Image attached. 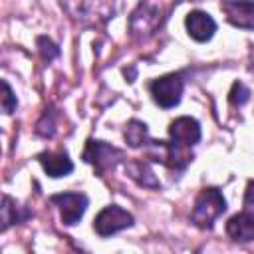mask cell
I'll use <instances>...</instances> for the list:
<instances>
[{
  "label": "cell",
  "mask_w": 254,
  "mask_h": 254,
  "mask_svg": "<svg viewBox=\"0 0 254 254\" xmlns=\"http://www.w3.org/2000/svg\"><path fill=\"white\" fill-rule=\"evenodd\" d=\"M226 210V200L222 192L214 187L202 189L194 198V206L190 210V220L198 228H212L216 218Z\"/></svg>",
  "instance_id": "1"
},
{
  "label": "cell",
  "mask_w": 254,
  "mask_h": 254,
  "mask_svg": "<svg viewBox=\"0 0 254 254\" xmlns=\"http://www.w3.org/2000/svg\"><path fill=\"white\" fill-rule=\"evenodd\" d=\"M83 161L93 165V169L97 173H107V171L115 169L119 163H123L125 155L121 149H117L105 141L89 139L85 143V149H83Z\"/></svg>",
  "instance_id": "2"
},
{
  "label": "cell",
  "mask_w": 254,
  "mask_h": 254,
  "mask_svg": "<svg viewBox=\"0 0 254 254\" xmlns=\"http://www.w3.org/2000/svg\"><path fill=\"white\" fill-rule=\"evenodd\" d=\"M149 91H151L153 101L159 107L171 109V107L179 105V101L183 97V91H185V81L179 73H167V75H161V77L153 79L151 85H149Z\"/></svg>",
  "instance_id": "3"
},
{
  "label": "cell",
  "mask_w": 254,
  "mask_h": 254,
  "mask_svg": "<svg viewBox=\"0 0 254 254\" xmlns=\"http://www.w3.org/2000/svg\"><path fill=\"white\" fill-rule=\"evenodd\" d=\"M133 222H135V218L131 212H127L125 208H121L117 204H109L103 210H99V214L93 218V230L105 238V236H111L125 228H131Z\"/></svg>",
  "instance_id": "4"
},
{
  "label": "cell",
  "mask_w": 254,
  "mask_h": 254,
  "mask_svg": "<svg viewBox=\"0 0 254 254\" xmlns=\"http://www.w3.org/2000/svg\"><path fill=\"white\" fill-rule=\"evenodd\" d=\"M50 200L60 208L62 222L65 226L77 224L89 204V198L83 192H60V194H54Z\"/></svg>",
  "instance_id": "5"
},
{
  "label": "cell",
  "mask_w": 254,
  "mask_h": 254,
  "mask_svg": "<svg viewBox=\"0 0 254 254\" xmlns=\"http://www.w3.org/2000/svg\"><path fill=\"white\" fill-rule=\"evenodd\" d=\"M169 137L175 145L190 149L200 141V123L194 117H187V115L177 117L169 125Z\"/></svg>",
  "instance_id": "6"
},
{
  "label": "cell",
  "mask_w": 254,
  "mask_h": 254,
  "mask_svg": "<svg viewBox=\"0 0 254 254\" xmlns=\"http://www.w3.org/2000/svg\"><path fill=\"white\" fill-rule=\"evenodd\" d=\"M185 28H187V34L194 40V42H208L214 32H216V22L212 20L210 14L202 12V10H192L187 14L185 18Z\"/></svg>",
  "instance_id": "7"
},
{
  "label": "cell",
  "mask_w": 254,
  "mask_h": 254,
  "mask_svg": "<svg viewBox=\"0 0 254 254\" xmlns=\"http://www.w3.org/2000/svg\"><path fill=\"white\" fill-rule=\"evenodd\" d=\"M159 22H161V18H159V12H157V8L155 6H151V4H139L137 6V10L133 12V16H131V34L133 36H151L153 32H155V28L159 26Z\"/></svg>",
  "instance_id": "8"
},
{
  "label": "cell",
  "mask_w": 254,
  "mask_h": 254,
  "mask_svg": "<svg viewBox=\"0 0 254 254\" xmlns=\"http://www.w3.org/2000/svg\"><path fill=\"white\" fill-rule=\"evenodd\" d=\"M38 163L46 171V175L60 179L73 171V163L65 151H44L38 155Z\"/></svg>",
  "instance_id": "9"
},
{
  "label": "cell",
  "mask_w": 254,
  "mask_h": 254,
  "mask_svg": "<svg viewBox=\"0 0 254 254\" xmlns=\"http://www.w3.org/2000/svg\"><path fill=\"white\" fill-rule=\"evenodd\" d=\"M220 8L232 26L254 30V2H222Z\"/></svg>",
  "instance_id": "10"
},
{
  "label": "cell",
  "mask_w": 254,
  "mask_h": 254,
  "mask_svg": "<svg viewBox=\"0 0 254 254\" xmlns=\"http://www.w3.org/2000/svg\"><path fill=\"white\" fill-rule=\"evenodd\" d=\"M226 234L234 242H252L254 240V216L248 212H238L228 218Z\"/></svg>",
  "instance_id": "11"
},
{
  "label": "cell",
  "mask_w": 254,
  "mask_h": 254,
  "mask_svg": "<svg viewBox=\"0 0 254 254\" xmlns=\"http://www.w3.org/2000/svg\"><path fill=\"white\" fill-rule=\"evenodd\" d=\"M125 173L139 187H145V189H159L161 187L159 179L155 177V173H153V169H151V165L147 161H141V159H129V161H125Z\"/></svg>",
  "instance_id": "12"
},
{
  "label": "cell",
  "mask_w": 254,
  "mask_h": 254,
  "mask_svg": "<svg viewBox=\"0 0 254 254\" xmlns=\"http://www.w3.org/2000/svg\"><path fill=\"white\" fill-rule=\"evenodd\" d=\"M30 216L32 212L26 210V206H20L16 200H12L8 194L2 198V230H8L12 224L24 222Z\"/></svg>",
  "instance_id": "13"
},
{
  "label": "cell",
  "mask_w": 254,
  "mask_h": 254,
  "mask_svg": "<svg viewBox=\"0 0 254 254\" xmlns=\"http://www.w3.org/2000/svg\"><path fill=\"white\" fill-rule=\"evenodd\" d=\"M123 137H125V143H127L131 149L147 147L149 141H151V139H149L147 123H143V121H139V119H131V121L125 125Z\"/></svg>",
  "instance_id": "14"
},
{
  "label": "cell",
  "mask_w": 254,
  "mask_h": 254,
  "mask_svg": "<svg viewBox=\"0 0 254 254\" xmlns=\"http://www.w3.org/2000/svg\"><path fill=\"white\" fill-rule=\"evenodd\" d=\"M248 99H250V89L242 81H234L228 91V103L234 107H242L244 103H248Z\"/></svg>",
  "instance_id": "15"
},
{
  "label": "cell",
  "mask_w": 254,
  "mask_h": 254,
  "mask_svg": "<svg viewBox=\"0 0 254 254\" xmlns=\"http://www.w3.org/2000/svg\"><path fill=\"white\" fill-rule=\"evenodd\" d=\"M38 50H40L42 58L48 60V62H52L54 58L60 56V48H58L50 38H46V36H40V38H38Z\"/></svg>",
  "instance_id": "16"
},
{
  "label": "cell",
  "mask_w": 254,
  "mask_h": 254,
  "mask_svg": "<svg viewBox=\"0 0 254 254\" xmlns=\"http://www.w3.org/2000/svg\"><path fill=\"white\" fill-rule=\"evenodd\" d=\"M16 105H18V99H16L10 83L2 81V111L4 113H12L16 109Z\"/></svg>",
  "instance_id": "17"
},
{
  "label": "cell",
  "mask_w": 254,
  "mask_h": 254,
  "mask_svg": "<svg viewBox=\"0 0 254 254\" xmlns=\"http://www.w3.org/2000/svg\"><path fill=\"white\" fill-rule=\"evenodd\" d=\"M36 133L42 135V137H52V135L56 133V123H54V119H52V111H46L44 117L38 121Z\"/></svg>",
  "instance_id": "18"
},
{
  "label": "cell",
  "mask_w": 254,
  "mask_h": 254,
  "mask_svg": "<svg viewBox=\"0 0 254 254\" xmlns=\"http://www.w3.org/2000/svg\"><path fill=\"white\" fill-rule=\"evenodd\" d=\"M244 212L254 216V181L248 183L246 192H244Z\"/></svg>",
  "instance_id": "19"
}]
</instances>
